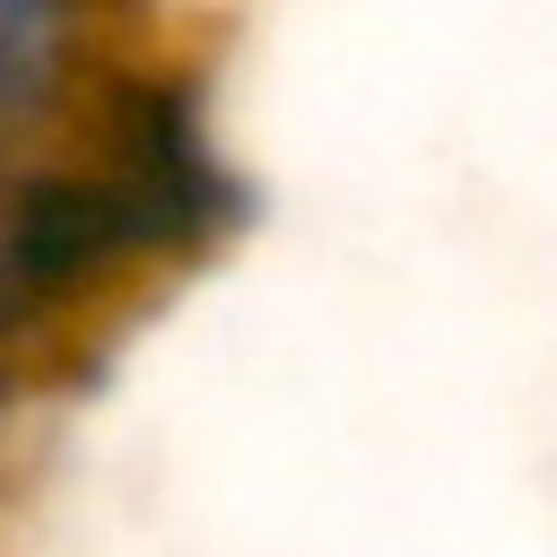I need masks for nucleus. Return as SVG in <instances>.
Instances as JSON below:
<instances>
[{
	"label": "nucleus",
	"mask_w": 557,
	"mask_h": 557,
	"mask_svg": "<svg viewBox=\"0 0 557 557\" xmlns=\"http://www.w3.org/2000/svg\"><path fill=\"white\" fill-rule=\"evenodd\" d=\"M252 226V183L218 131L209 78L139 44L70 122L0 165V383H35L87 348L104 305H131L183 261Z\"/></svg>",
	"instance_id": "nucleus-1"
}]
</instances>
